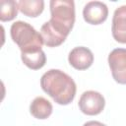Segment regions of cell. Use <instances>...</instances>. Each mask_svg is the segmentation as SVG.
I'll return each mask as SVG.
<instances>
[{
    "label": "cell",
    "instance_id": "6da1fadb",
    "mask_svg": "<svg viewBox=\"0 0 126 126\" xmlns=\"http://www.w3.org/2000/svg\"><path fill=\"white\" fill-rule=\"evenodd\" d=\"M40 87L44 93L61 105H67L73 101L77 87L74 80L58 69H50L40 79Z\"/></svg>",
    "mask_w": 126,
    "mask_h": 126
},
{
    "label": "cell",
    "instance_id": "7a4b0ae2",
    "mask_svg": "<svg viewBox=\"0 0 126 126\" xmlns=\"http://www.w3.org/2000/svg\"><path fill=\"white\" fill-rule=\"evenodd\" d=\"M49 24L61 34L68 36L75 23V4L72 0H51Z\"/></svg>",
    "mask_w": 126,
    "mask_h": 126
},
{
    "label": "cell",
    "instance_id": "3957f363",
    "mask_svg": "<svg viewBox=\"0 0 126 126\" xmlns=\"http://www.w3.org/2000/svg\"><path fill=\"white\" fill-rule=\"evenodd\" d=\"M10 34L13 41L20 47L21 52L35 51L42 47L43 39L41 34L26 22L17 21L12 24Z\"/></svg>",
    "mask_w": 126,
    "mask_h": 126
},
{
    "label": "cell",
    "instance_id": "277c9868",
    "mask_svg": "<svg viewBox=\"0 0 126 126\" xmlns=\"http://www.w3.org/2000/svg\"><path fill=\"white\" fill-rule=\"evenodd\" d=\"M80 110L87 115H97L99 114L105 105L104 97L101 94L95 91H87L82 94L79 99Z\"/></svg>",
    "mask_w": 126,
    "mask_h": 126
},
{
    "label": "cell",
    "instance_id": "5b68a950",
    "mask_svg": "<svg viewBox=\"0 0 126 126\" xmlns=\"http://www.w3.org/2000/svg\"><path fill=\"white\" fill-rule=\"evenodd\" d=\"M108 64L115 82L126 85V49H113L108 55Z\"/></svg>",
    "mask_w": 126,
    "mask_h": 126
},
{
    "label": "cell",
    "instance_id": "8992f818",
    "mask_svg": "<svg viewBox=\"0 0 126 126\" xmlns=\"http://www.w3.org/2000/svg\"><path fill=\"white\" fill-rule=\"evenodd\" d=\"M108 16L107 6L100 1H91L86 4L83 10L84 20L91 25L102 24Z\"/></svg>",
    "mask_w": 126,
    "mask_h": 126
},
{
    "label": "cell",
    "instance_id": "52a82bcc",
    "mask_svg": "<svg viewBox=\"0 0 126 126\" xmlns=\"http://www.w3.org/2000/svg\"><path fill=\"white\" fill-rule=\"evenodd\" d=\"M68 61L72 67L77 70H86L90 68L94 62V54L93 52L85 47L78 46L73 48L68 56Z\"/></svg>",
    "mask_w": 126,
    "mask_h": 126
},
{
    "label": "cell",
    "instance_id": "ba28073f",
    "mask_svg": "<svg viewBox=\"0 0 126 126\" xmlns=\"http://www.w3.org/2000/svg\"><path fill=\"white\" fill-rule=\"evenodd\" d=\"M111 32L116 41L126 43V5L120 6L114 11Z\"/></svg>",
    "mask_w": 126,
    "mask_h": 126
},
{
    "label": "cell",
    "instance_id": "9c48e42d",
    "mask_svg": "<svg viewBox=\"0 0 126 126\" xmlns=\"http://www.w3.org/2000/svg\"><path fill=\"white\" fill-rule=\"evenodd\" d=\"M40 34L42 36L43 43L46 46H48V47H56V46H59L66 39V36H64L63 34H61L60 32H58L49 24V22H46V23H44L41 26Z\"/></svg>",
    "mask_w": 126,
    "mask_h": 126
},
{
    "label": "cell",
    "instance_id": "30bf717a",
    "mask_svg": "<svg viewBox=\"0 0 126 126\" xmlns=\"http://www.w3.org/2000/svg\"><path fill=\"white\" fill-rule=\"evenodd\" d=\"M31 114L37 119H46L52 113V104L42 96L35 97L30 105Z\"/></svg>",
    "mask_w": 126,
    "mask_h": 126
},
{
    "label": "cell",
    "instance_id": "8fae6325",
    "mask_svg": "<svg viewBox=\"0 0 126 126\" xmlns=\"http://www.w3.org/2000/svg\"><path fill=\"white\" fill-rule=\"evenodd\" d=\"M21 58L23 63L32 70L42 68L46 62V56L42 49L31 52H21Z\"/></svg>",
    "mask_w": 126,
    "mask_h": 126
},
{
    "label": "cell",
    "instance_id": "7c38bea8",
    "mask_svg": "<svg viewBox=\"0 0 126 126\" xmlns=\"http://www.w3.org/2000/svg\"><path fill=\"white\" fill-rule=\"evenodd\" d=\"M19 10L22 14L28 17H37L44 9V2L42 0H21L18 2Z\"/></svg>",
    "mask_w": 126,
    "mask_h": 126
},
{
    "label": "cell",
    "instance_id": "4fadbf2b",
    "mask_svg": "<svg viewBox=\"0 0 126 126\" xmlns=\"http://www.w3.org/2000/svg\"><path fill=\"white\" fill-rule=\"evenodd\" d=\"M19 10L18 2L14 0H1L0 1V20L2 22L12 21L17 17Z\"/></svg>",
    "mask_w": 126,
    "mask_h": 126
},
{
    "label": "cell",
    "instance_id": "5bb4252c",
    "mask_svg": "<svg viewBox=\"0 0 126 126\" xmlns=\"http://www.w3.org/2000/svg\"><path fill=\"white\" fill-rule=\"evenodd\" d=\"M83 126H106V125H104V124H102L101 122H98V121H88Z\"/></svg>",
    "mask_w": 126,
    "mask_h": 126
}]
</instances>
